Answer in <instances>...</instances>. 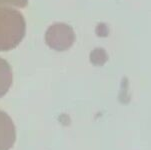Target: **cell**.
<instances>
[{"instance_id": "cell-1", "label": "cell", "mask_w": 151, "mask_h": 150, "mask_svg": "<svg viewBox=\"0 0 151 150\" xmlns=\"http://www.w3.org/2000/svg\"><path fill=\"white\" fill-rule=\"evenodd\" d=\"M25 32V19L18 10L0 6V51H8L18 46Z\"/></svg>"}, {"instance_id": "cell-2", "label": "cell", "mask_w": 151, "mask_h": 150, "mask_svg": "<svg viewBox=\"0 0 151 150\" xmlns=\"http://www.w3.org/2000/svg\"><path fill=\"white\" fill-rule=\"evenodd\" d=\"M46 44L57 51H64L72 46L75 33L72 27L64 23H55L47 29L45 34Z\"/></svg>"}, {"instance_id": "cell-3", "label": "cell", "mask_w": 151, "mask_h": 150, "mask_svg": "<svg viewBox=\"0 0 151 150\" xmlns=\"http://www.w3.org/2000/svg\"><path fill=\"white\" fill-rule=\"evenodd\" d=\"M16 141V129L10 116L0 110V150H10Z\"/></svg>"}, {"instance_id": "cell-4", "label": "cell", "mask_w": 151, "mask_h": 150, "mask_svg": "<svg viewBox=\"0 0 151 150\" xmlns=\"http://www.w3.org/2000/svg\"><path fill=\"white\" fill-rule=\"evenodd\" d=\"M12 84V69L10 64L3 58H0V98L8 92Z\"/></svg>"}, {"instance_id": "cell-5", "label": "cell", "mask_w": 151, "mask_h": 150, "mask_svg": "<svg viewBox=\"0 0 151 150\" xmlns=\"http://www.w3.org/2000/svg\"><path fill=\"white\" fill-rule=\"evenodd\" d=\"M27 3L28 0H0V6L25 7Z\"/></svg>"}]
</instances>
